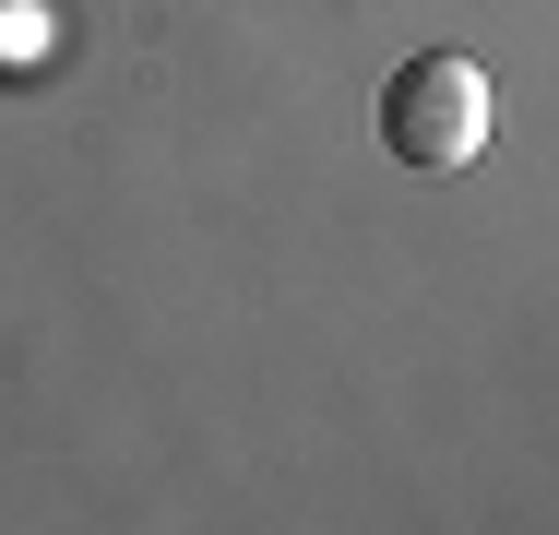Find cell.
<instances>
[{
  "instance_id": "obj_1",
  "label": "cell",
  "mask_w": 559,
  "mask_h": 535,
  "mask_svg": "<svg viewBox=\"0 0 559 535\" xmlns=\"http://www.w3.org/2000/svg\"><path fill=\"white\" fill-rule=\"evenodd\" d=\"M381 143L405 167H476L488 155V72L464 48H417L381 72Z\"/></svg>"
}]
</instances>
